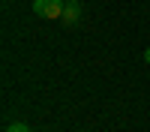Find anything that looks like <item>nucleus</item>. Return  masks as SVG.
Returning <instances> with one entry per match:
<instances>
[{
  "label": "nucleus",
  "instance_id": "nucleus-1",
  "mask_svg": "<svg viewBox=\"0 0 150 132\" xmlns=\"http://www.w3.org/2000/svg\"><path fill=\"white\" fill-rule=\"evenodd\" d=\"M66 0H33V12L39 18H63Z\"/></svg>",
  "mask_w": 150,
  "mask_h": 132
},
{
  "label": "nucleus",
  "instance_id": "nucleus-2",
  "mask_svg": "<svg viewBox=\"0 0 150 132\" xmlns=\"http://www.w3.org/2000/svg\"><path fill=\"white\" fill-rule=\"evenodd\" d=\"M78 18H81V3H66L63 21H66V24H78Z\"/></svg>",
  "mask_w": 150,
  "mask_h": 132
},
{
  "label": "nucleus",
  "instance_id": "nucleus-3",
  "mask_svg": "<svg viewBox=\"0 0 150 132\" xmlns=\"http://www.w3.org/2000/svg\"><path fill=\"white\" fill-rule=\"evenodd\" d=\"M6 132H30V126H27V123H9Z\"/></svg>",
  "mask_w": 150,
  "mask_h": 132
},
{
  "label": "nucleus",
  "instance_id": "nucleus-4",
  "mask_svg": "<svg viewBox=\"0 0 150 132\" xmlns=\"http://www.w3.org/2000/svg\"><path fill=\"white\" fill-rule=\"evenodd\" d=\"M144 63H150V48H147V51H144Z\"/></svg>",
  "mask_w": 150,
  "mask_h": 132
},
{
  "label": "nucleus",
  "instance_id": "nucleus-5",
  "mask_svg": "<svg viewBox=\"0 0 150 132\" xmlns=\"http://www.w3.org/2000/svg\"><path fill=\"white\" fill-rule=\"evenodd\" d=\"M66 3H81V0H66Z\"/></svg>",
  "mask_w": 150,
  "mask_h": 132
}]
</instances>
